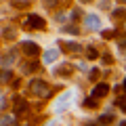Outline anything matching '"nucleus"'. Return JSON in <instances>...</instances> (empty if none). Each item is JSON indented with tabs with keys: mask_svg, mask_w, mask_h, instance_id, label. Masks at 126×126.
<instances>
[{
	"mask_svg": "<svg viewBox=\"0 0 126 126\" xmlns=\"http://www.w3.org/2000/svg\"><path fill=\"white\" fill-rule=\"evenodd\" d=\"M30 88H32V93L36 94V97H48L50 94V86L46 84L44 80H38V78L30 82Z\"/></svg>",
	"mask_w": 126,
	"mask_h": 126,
	"instance_id": "1",
	"label": "nucleus"
},
{
	"mask_svg": "<svg viewBox=\"0 0 126 126\" xmlns=\"http://www.w3.org/2000/svg\"><path fill=\"white\" fill-rule=\"evenodd\" d=\"M13 109H15V116H25L27 109H30V105L25 103V99L15 97V99H13Z\"/></svg>",
	"mask_w": 126,
	"mask_h": 126,
	"instance_id": "2",
	"label": "nucleus"
},
{
	"mask_svg": "<svg viewBox=\"0 0 126 126\" xmlns=\"http://www.w3.org/2000/svg\"><path fill=\"white\" fill-rule=\"evenodd\" d=\"M21 48H23V53L30 55V57H36V55H40V46H38L36 42H23Z\"/></svg>",
	"mask_w": 126,
	"mask_h": 126,
	"instance_id": "3",
	"label": "nucleus"
},
{
	"mask_svg": "<svg viewBox=\"0 0 126 126\" xmlns=\"http://www.w3.org/2000/svg\"><path fill=\"white\" fill-rule=\"evenodd\" d=\"M84 25L88 27V30H99L101 27V17H97V15H86L84 17Z\"/></svg>",
	"mask_w": 126,
	"mask_h": 126,
	"instance_id": "4",
	"label": "nucleus"
},
{
	"mask_svg": "<svg viewBox=\"0 0 126 126\" xmlns=\"http://www.w3.org/2000/svg\"><path fill=\"white\" fill-rule=\"evenodd\" d=\"M27 25L36 27V30H42V27H44V19H42L40 15H30V17H27Z\"/></svg>",
	"mask_w": 126,
	"mask_h": 126,
	"instance_id": "5",
	"label": "nucleus"
},
{
	"mask_svg": "<svg viewBox=\"0 0 126 126\" xmlns=\"http://www.w3.org/2000/svg\"><path fill=\"white\" fill-rule=\"evenodd\" d=\"M109 93V86L105 84V82H99V84L94 86V90H93V97L97 99V97H105V94Z\"/></svg>",
	"mask_w": 126,
	"mask_h": 126,
	"instance_id": "6",
	"label": "nucleus"
},
{
	"mask_svg": "<svg viewBox=\"0 0 126 126\" xmlns=\"http://www.w3.org/2000/svg\"><path fill=\"white\" fill-rule=\"evenodd\" d=\"M61 48H65V53H80L82 46L78 42H61Z\"/></svg>",
	"mask_w": 126,
	"mask_h": 126,
	"instance_id": "7",
	"label": "nucleus"
},
{
	"mask_svg": "<svg viewBox=\"0 0 126 126\" xmlns=\"http://www.w3.org/2000/svg\"><path fill=\"white\" fill-rule=\"evenodd\" d=\"M15 59H17V50H11V53H6V55L0 57V65H11Z\"/></svg>",
	"mask_w": 126,
	"mask_h": 126,
	"instance_id": "8",
	"label": "nucleus"
},
{
	"mask_svg": "<svg viewBox=\"0 0 126 126\" xmlns=\"http://www.w3.org/2000/svg\"><path fill=\"white\" fill-rule=\"evenodd\" d=\"M57 57H59V50H53V48L46 50V53H44V63H53Z\"/></svg>",
	"mask_w": 126,
	"mask_h": 126,
	"instance_id": "9",
	"label": "nucleus"
},
{
	"mask_svg": "<svg viewBox=\"0 0 126 126\" xmlns=\"http://www.w3.org/2000/svg\"><path fill=\"white\" fill-rule=\"evenodd\" d=\"M9 80H13V72H11V69H2V72H0V84H4V82H9Z\"/></svg>",
	"mask_w": 126,
	"mask_h": 126,
	"instance_id": "10",
	"label": "nucleus"
},
{
	"mask_svg": "<svg viewBox=\"0 0 126 126\" xmlns=\"http://www.w3.org/2000/svg\"><path fill=\"white\" fill-rule=\"evenodd\" d=\"M57 74L59 76H69V74H72V65H69V63H63L61 69H57Z\"/></svg>",
	"mask_w": 126,
	"mask_h": 126,
	"instance_id": "11",
	"label": "nucleus"
},
{
	"mask_svg": "<svg viewBox=\"0 0 126 126\" xmlns=\"http://www.w3.org/2000/svg\"><path fill=\"white\" fill-rule=\"evenodd\" d=\"M0 126H17V120H15V118H11V116H6V118H2V120H0Z\"/></svg>",
	"mask_w": 126,
	"mask_h": 126,
	"instance_id": "12",
	"label": "nucleus"
},
{
	"mask_svg": "<svg viewBox=\"0 0 126 126\" xmlns=\"http://www.w3.org/2000/svg\"><path fill=\"white\" fill-rule=\"evenodd\" d=\"M86 57H88V59H97V57H99L97 48H94V46H88V48H86Z\"/></svg>",
	"mask_w": 126,
	"mask_h": 126,
	"instance_id": "13",
	"label": "nucleus"
},
{
	"mask_svg": "<svg viewBox=\"0 0 126 126\" xmlns=\"http://www.w3.org/2000/svg\"><path fill=\"white\" fill-rule=\"evenodd\" d=\"M67 99H69V93H67V94H61V99H59L61 103H57V109H59V111L65 107V101H67Z\"/></svg>",
	"mask_w": 126,
	"mask_h": 126,
	"instance_id": "14",
	"label": "nucleus"
},
{
	"mask_svg": "<svg viewBox=\"0 0 126 126\" xmlns=\"http://www.w3.org/2000/svg\"><path fill=\"white\" fill-rule=\"evenodd\" d=\"M82 105H84V107H90V109H93V107H97V101H94V97H88V99H86Z\"/></svg>",
	"mask_w": 126,
	"mask_h": 126,
	"instance_id": "15",
	"label": "nucleus"
},
{
	"mask_svg": "<svg viewBox=\"0 0 126 126\" xmlns=\"http://www.w3.org/2000/svg\"><path fill=\"white\" fill-rule=\"evenodd\" d=\"M38 67H40V65H38L36 61H34V63H25V67H23V69H25V72H36Z\"/></svg>",
	"mask_w": 126,
	"mask_h": 126,
	"instance_id": "16",
	"label": "nucleus"
},
{
	"mask_svg": "<svg viewBox=\"0 0 126 126\" xmlns=\"http://www.w3.org/2000/svg\"><path fill=\"white\" fill-rule=\"evenodd\" d=\"M116 105H118V107H120L122 111L126 113V99H124V97H122V99H116Z\"/></svg>",
	"mask_w": 126,
	"mask_h": 126,
	"instance_id": "17",
	"label": "nucleus"
},
{
	"mask_svg": "<svg viewBox=\"0 0 126 126\" xmlns=\"http://www.w3.org/2000/svg\"><path fill=\"white\" fill-rule=\"evenodd\" d=\"M99 124H111V116H109V113L101 116V118H99Z\"/></svg>",
	"mask_w": 126,
	"mask_h": 126,
	"instance_id": "18",
	"label": "nucleus"
},
{
	"mask_svg": "<svg viewBox=\"0 0 126 126\" xmlns=\"http://www.w3.org/2000/svg\"><path fill=\"white\" fill-rule=\"evenodd\" d=\"M118 48L122 50V55H126V40H120V42H118Z\"/></svg>",
	"mask_w": 126,
	"mask_h": 126,
	"instance_id": "19",
	"label": "nucleus"
},
{
	"mask_svg": "<svg viewBox=\"0 0 126 126\" xmlns=\"http://www.w3.org/2000/svg\"><path fill=\"white\" fill-rule=\"evenodd\" d=\"M113 34H116L113 30H105L103 32V38H113Z\"/></svg>",
	"mask_w": 126,
	"mask_h": 126,
	"instance_id": "20",
	"label": "nucleus"
},
{
	"mask_svg": "<svg viewBox=\"0 0 126 126\" xmlns=\"http://www.w3.org/2000/svg\"><path fill=\"white\" fill-rule=\"evenodd\" d=\"M122 15H124V9H116V11H113V17H122Z\"/></svg>",
	"mask_w": 126,
	"mask_h": 126,
	"instance_id": "21",
	"label": "nucleus"
},
{
	"mask_svg": "<svg viewBox=\"0 0 126 126\" xmlns=\"http://www.w3.org/2000/svg\"><path fill=\"white\" fill-rule=\"evenodd\" d=\"M65 32H69V34H76V32H78V27H74V25H69V27H65Z\"/></svg>",
	"mask_w": 126,
	"mask_h": 126,
	"instance_id": "22",
	"label": "nucleus"
},
{
	"mask_svg": "<svg viewBox=\"0 0 126 126\" xmlns=\"http://www.w3.org/2000/svg\"><path fill=\"white\" fill-rule=\"evenodd\" d=\"M0 107H4V99H2V94H0Z\"/></svg>",
	"mask_w": 126,
	"mask_h": 126,
	"instance_id": "23",
	"label": "nucleus"
},
{
	"mask_svg": "<svg viewBox=\"0 0 126 126\" xmlns=\"http://www.w3.org/2000/svg\"><path fill=\"white\" fill-rule=\"evenodd\" d=\"M124 93H126V78H124Z\"/></svg>",
	"mask_w": 126,
	"mask_h": 126,
	"instance_id": "24",
	"label": "nucleus"
},
{
	"mask_svg": "<svg viewBox=\"0 0 126 126\" xmlns=\"http://www.w3.org/2000/svg\"><path fill=\"white\" fill-rule=\"evenodd\" d=\"M120 126H126V122H120Z\"/></svg>",
	"mask_w": 126,
	"mask_h": 126,
	"instance_id": "25",
	"label": "nucleus"
}]
</instances>
